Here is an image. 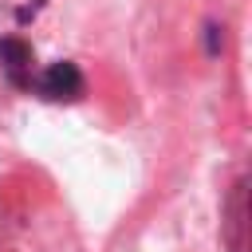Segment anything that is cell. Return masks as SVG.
<instances>
[{
  "label": "cell",
  "mask_w": 252,
  "mask_h": 252,
  "mask_svg": "<svg viewBox=\"0 0 252 252\" xmlns=\"http://www.w3.org/2000/svg\"><path fill=\"white\" fill-rule=\"evenodd\" d=\"M28 94H39L47 102H75L83 94V71L71 63V59H59L51 67H39Z\"/></svg>",
  "instance_id": "1"
},
{
  "label": "cell",
  "mask_w": 252,
  "mask_h": 252,
  "mask_svg": "<svg viewBox=\"0 0 252 252\" xmlns=\"http://www.w3.org/2000/svg\"><path fill=\"white\" fill-rule=\"evenodd\" d=\"M228 209H232V252H244V236H240V228H244V181L232 185Z\"/></svg>",
  "instance_id": "2"
}]
</instances>
